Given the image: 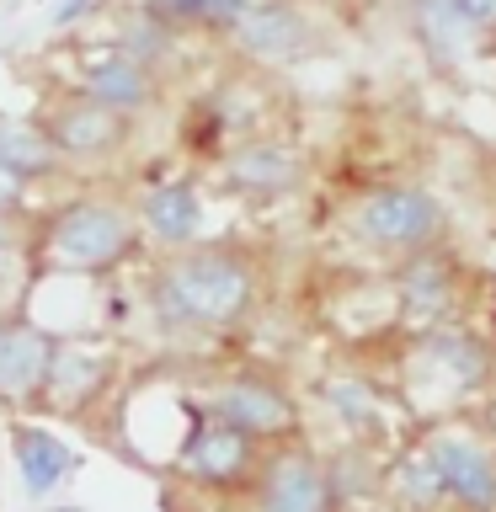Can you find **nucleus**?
<instances>
[{"label":"nucleus","mask_w":496,"mask_h":512,"mask_svg":"<svg viewBox=\"0 0 496 512\" xmlns=\"http://www.w3.org/2000/svg\"><path fill=\"white\" fill-rule=\"evenodd\" d=\"M262 459H267V448L256 438L219 422V416H208L203 406H192V427H187L182 448H176V475L182 480H192L203 491H219V496H246Z\"/></svg>","instance_id":"1a4fd4ad"},{"label":"nucleus","mask_w":496,"mask_h":512,"mask_svg":"<svg viewBox=\"0 0 496 512\" xmlns=\"http://www.w3.org/2000/svg\"><path fill=\"white\" fill-rule=\"evenodd\" d=\"M144 230L128 198L70 192L22 224V262L32 278H112L144 256Z\"/></svg>","instance_id":"f03ea898"},{"label":"nucleus","mask_w":496,"mask_h":512,"mask_svg":"<svg viewBox=\"0 0 496 512\" xmlns=\"http://www.w3.org/2000/svg\"><path fill=\"white\" fill-rule=\"evenodd\" d=\"M0 171H11L27 187H48L70 176L64 155L43 139L38 118H16V112H0Z\"/></svg>","instance_id":"6ab92c4d"},{"label":"nucleus","mask_w":496,"mask_h":512,"mask_svg":"<svg viewBox=\"0 0 496 512\" xmlns=\"http://www.w3.org/2000/svg\"><path fill=\"white\" fill-rule=\"evenodd\" d=\"M326 470H331V486H336V496H342V507L352 502V496L384 486V464L374 459V443H352L347 438V448H336V454L326 459Z\"/></svg>","instance_id":"5701e85b"},{"label":"nucleus","mask_w":496,"mask_h":512,"mask_svg":"<svg viewBox=\"0 0 496 512\" xmlns=\"http://www.w3.org/2000/svg\"><path fill=\"white\" fill-rule=\"evenodd\" d=\"M75 91H86L91 102H102L112 112H123V118H150V112H160V102H166L171 80L155 75L150 64H139L128 48L118 43H96V48H80L75 59Z\"/></svg>","instance_id":"f8f14e48"},{"label":"nucleus","mask_w":496,"mask_h":512,"mask_svg":"<svg viewBox=\"0 0 496 512\" xmlns=\"http://www.w3.org/2000/svg\"><path fill=\"white\" fill-rule=\"evenodd\" d=\"M11 459H16L22 486L32 496L59 491L64 480L80 470V454L59 438V432H48V427H11Z\"/></svg>","instance_id":"aec40b11"},{"label":"nucleus","mask_w":496,"mask_h":512,"mask_svg":"<svg viewBox=\"0 0 496 512\" xmlns=\"http://www.w3.org/2000/svg\"><path fill=\"white\" fill-rule=\"evenodd\" d=\"M342 235L352 251L374 262H400V256L432 251L454 240V208H448L427 182H374L358 187L342 203Z\"/></svg>","instance_id":"7ed1b4c3"},{"label":"nucleus","mask_w":496,"mask_h":512,"mask_svg":"<svg viewBox=\"0 0 496 512\" xmlns=\"http://www.w3.org/2000/svg\"><path fill=\"white\" fill-rule=\"evenodd\" d=\"M320 406L336 416V427H342L352 443H379L384 427H390L379 384H368L363 374H331L320 384Z\"/></svg>","instance_id":"412c9836"},{"label":"nucleus","mask_w":496,"mask_h":512,"mask_svg":"<svg viewBox=\"0 0 496 512\" xmlns=\"http://www.w3.org/2000/svg\"><path fill=\"white\" fill-rule=\"evenodd\" d=\"M112 347L86 342V336H59L54 363H48V384H43V406L54 411H86L96 395L112 384Z\"/></svg>","instance_id":"a211bd4d"},{"label":"nucleus","mask_w":496,"mask_h":512,"mask_svg":"<svg viewBox=\"0 0 496 512\" xmlns=\"http://www.w3.org/2000/svg\"><path fill=\"white\" fill-rule=\"evenodd\" d=\"M155 6L166 11L182 32H198V38H230V27L240 22L246 0H155Z\"/></svg>","instance_id":"b1692460"},{"label":"nucleus","mask_w":496,"mask_h":512,"mask_svg":"<svg viewBox=\"0 0 496 512\" xmlns=\"http://www.w3.org/2000/svg\"><path fill=\"white\" fill-rule=\"evenodd\" d=\"M384 491H390L395 512H454L438 470H432V459L422 454V443L384 464Z\"/></svg>","instance_id":"4be33fe9"},{"label":"nucleus","mask_w":496,"mask_h":512,"mask_svg":"<svg viewBox=\"0 0 496 512\" xmlns=\"http://www.w3.org/2000/svg\"><path fill=\"white\" fill-rule=\"evenodd\" d=\"M96 11V0H59L54 11V27H70V22H86V16Z\"/></svg>","instance_id":"bb28decb"},{"label":"nucleus","mask_w":496,"mask_h":512,"mask_svg":"<svg viewBox=\"0 0 496 512\" xmlns=\"http://www.w3.org/2000/svg\"><path fill=\"white\" fill-rule=\"evenodd\" d=\"M459 6L470 11V22H475V27L496 43V0H459Z\"/></svg>","instance_id":"a878e982"},{"label":"nucleus","mask_w":496,"mask_h":512,"mask_svg":"<svg viewBox=\"0 0 496 512\" xmlns=\"http://www.w3.org/2000/svg\"><path fill=\"white\" fill-rule=\"evenodd\" d=\"M422 454L432 459L454 512H496V443L470 427H432Z\"/></svg>","instance_id":"ddd939ff"},{"label":"nucleus","mask_w":496,"mask_h":512,"mask_svg":"<svg viewBox=\"0 0 496 512\" xmlns=\"http://www.w3.org/2000/svg\"><path fill=\"white\" fill-rule=\"evenodd\" d=\"M486 203L496 208V160H491V171H486Z\"/></svg>","instance_id":"c85d7f7f"},{"label":"nucleus","mask_w":496,"mask_h":512,"mask_svg":"<svg viewBox=\"0 0 496 512\" xmlns=\"http://www.w3.org/2000/svg\"><path fill=\"white\" fill-rule=\"evenodd\" d=\"M246 512H342L326 454H315L299 438L267 448L262 470H256L251 491H246Z\"/></svg>","instance_id":"9b49d317"},{"label":"nucleus","mask_w":496,"mask_h":512,"mask_svg":"<svg viewBox=\"0 0 496 512\" xmlns=\"http://www.w3.org/2000/svg\"><path fill=\"white\" fill-rule=\"evenodd\" d=\"M134 214L155 251H182L192 240H203L208 203H203L198 176H160L134 198Z\"/></svg>","instance_id":"dca6fc26"},{"label":"nucleus","mask_w":496,"mask_h":512,"mask_svg":"<svg viewBox=\"0 0 496 512\" xmlns=\"http://www.w3.org/2000/svg\"><path fill=\"white\" fill-rule=\"evenodd\" d=\"M406 374L427 379L438 395H475L496 374V342L475 331L464 315L438 320L406 336Z\"/></svg>","instance_id":"0eeeda50"},{"label":"nucleus","mask_w":496,"mask_h":512,"mask_svg":"<svg viewBox=\"0 0 496 512\" xmlns=\"http://www.w3.org/2000/svg\"><path fill=\"white\" fill-rule=\"evenodd\" d=\"M219 192L246 208H278L310 187V155L283 134H240L230 150L219 155Z\"/></svg>","instance_id":"39448f33"},{"label":"nucleus","mask_w":496,"mask_h":512,"mask_svg":"<svg viewBox=\"0 0 496 512\" xmlns=\"http://www.w3.org/2000/svg\"><path fill=\"white\" fill-rule=\"evenodd\" d=\"M406 32L438 75H459L491 48V38L470 22L459 0H406Z\"/></svg>","instance_id":"4468645a"},{"label":"nucleus","mask_w":496,"mask_h":512,"mask_svg":"<svg viewBox=\"0 0 496 512\" xmlns=\"http://www.w3.org/2000/svg\"><path fill=\"white\" fill-rule=\"evenodd\" d=\"M0 219H32V187L16 182L11 171H0Z\"/></svg>","instance_id":"393cba45"},{"label":"nucleus","mask_w":496,"mask_h":512,"mask_svg":"<svg viewBox=\"0 0 496 512\" xmlns=\"http://www.w3.org/2000/svg\"><path fill=\"white\" fill-rule=\"evenodd\" d=\"M38 128L43 139L64 155L70 171H102L112 160H123L139 139V118H123L102 102H91L86 91H59L38 107Z\"/></svg>","instance_id":"20e7f679"},{"label":"nucleus","mask_w":496,"mask_h":512,"mask_svg":"<svg viewBox=\"0 0 496 512\" xmlns=\"http://www.w3.org/2000/svg\"><path fill=\"white\" fill-rule=\"evenodd\" d=\"M198 406L208 416H219V422L240 427L246 438H256L262 448L294 443L299 427H304L294 390H288L278 374H267V368H235V374H219L203 390Z\"/></svg>","instance_id":"423d86ee"},{"label":"nucleus","mask_w":496,"mask_h":512,"mask_svg":"<svg viewBox=\"0 0 496 512\" xmlns=\"http://www.w3.org/2000/svg\"><path fill=\"white\" fill-rule=\"evenodd\" d=\"M139 294L160 336H224L262 304V251L235 235H203L182 251H160L144 267Z\"/></svg>","instance_id":"f257e3e1"},{"label":"nucleus","mask_w":496,"mask_h":512,"mask_svg":"<svg viewBox=\"0 0 496 512\" xmlns=\"http://www.w3.org/2000/svg\"><path fill=\"white\" fill-rule=\"evenodd\" d=\"M11 256H22V224L0 219V262H11Z\"/></svg>","instance_id":"cd10ccee"},{"label":"nucleus","mask_w":496,"mask_h":512,"mask_svg":"<svg viewBox=\"0 0 496 512\" xmlns=\"http://www.w3.org/2000/svg\"><path fill=\"white\" fill-rule=\"evenodd\" d=\"M187 38H192V32L176 27L155 0H128V6H118V16H112V43L128 48L139 64H150V70L166 75V80L182 75Z\"/></svg>","instance_id":"f3484780"},{"label":"nucleus","mask_w":496,"mask_h":512,"mask_svg":"<svg viewBox=\"0 0 496 512\" xmlns=\"http://www.w3.org/2000/svg\"><path fill=\"white\" fill-rule=\"evenodd\" d=\"M384 283H390L395 315L406 320V331H422V326L464 315V299H470V262H464V251L448 240V246H432V251L390 262L384 267Z\"/></svg>","instance_id":"6e6552de"},{"label":"nucleus","mask_w":496,"mask_h":512,"mask_svg":"<svg viewBox=\"0 0 496 512\" xmlns=\"http://www.w3.org/2000/svg\"><path fill=\"white\" fill-rule=\"evenodd\" d=\"M59 331L22 310L0 315V406H43L48 363H54Z\"/></svg>","instance_id":"2eb2a0df"},{"label":"nucleus","mask_w":496,"mask_h":512,"mask_svg":"<svg viewBox=\"0 0 496 512\" xmlns=\"http://www.w3.org/2000/svg\"><path fill=\"white\" fill-rule=\"evenodd\" d=\"M224 43L256 70H283V64L315 59L326 32H320V16L304 0H246V11H240V22L230 27Z\"/></svg>","instance_id":"9d476101"}]
</instances>
